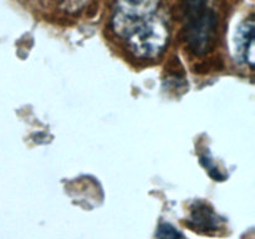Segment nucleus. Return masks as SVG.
<instances>
[{
	"label": "nucleus",
	"mask_w": 255,
	"mask_h": 239,
	"mask_svg": "<svg viewBox=\"0 0 255 239\" xmlns=\"http://www.w3.org/2000/svg\"><path fill=\"white\" fill-rule=\"evenodd\" d=\"M162 20L154 0H116L112 25L115 32L128 42Z\"/></svg>",
	"instance_id": "nucleus-1"
},
{
	"label": "nucleus",
	"mask_w": 255,
	"mask_h": 239,
	"mask_svg": "<svg viewBox=\"0 0 255 239\" xmlns=\"http://www.w3.org/2000/svg\"><path fill=\"white\" fill-rule=\"evenodd\" d=\"M255 26L252 19H247L237 27L234 37V49L239 62L248 65L251 69L254 66V40Z\"/></svg>",
	"instance_id": "nucleus-4"
},
{
	"label": "nucleus",
	"mask_w": 255,
	"mask_h": 239,
	"mask_svg": "<svg viewBox=\"0 0 255 239\" xmlns=\"http://www.w3.org/2000/svg\"><path fill=\"white\" fill-rule=\"evenodd\" d=\"M156 238L157 239H187L184 237V234L182 232H179L178 229L174 226H172L171 223H161L157 228L156 232Z\"/></svg>",
	"instance_id": "nucleus-5"
},
{
	"label": "nucleus",
	"mask_w": 255,
	"mask_h": 239,
	"mask_svg": "<svg viewBox=\"0 0 255 239\" xmlns=\"http://www.w3.org/2000/svg\"><path fill=\"white\" fill-rule=\"evenodd\" d=\"M224 218L219 217L211 206L204 202H196L191 208V214L187 221L193 231L201 233H213L223 227Z\"/></svg>",
	"instance_id": "nucleus-3"
},
{
	"label": "nucleus",
	"mask_w": 255,
	"mask_h": 239,
	"mask_svg": "<svg viewBox=\"0 0 255 239\" xmlns=\"http://www.w3.org/2000/svg\"><path fill=\"white\" fill-rule=\"evenodd\" d=\"M186 4V41L192 51L204 55L216 41L217 17L207 5V0H184Z\"/></svg>",
	"instance_id": "nucleus-2"
}]
</instances>
